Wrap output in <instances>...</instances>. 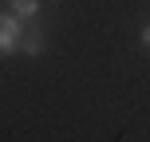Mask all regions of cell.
<instances>
[{"label":"cell","mask_w":150,"mask_h":142,"mask_svg":"<svg viewBox=\"0 0 150 142\" xmlns=\"http://www.w3.org/2000/svg\"><path fill=\"white\" fill-rule=\"evenodd\" d=\"M138 40H142V47H150V24L142 28V36H138Z\"/></svg>","instance_id":"cell-4"},{"label":"cell","mask_w":150,"mask_h":142,"mask_svg":"<svg viewBox=\"0 0 150 142\" xmlns=\"http://www.w3.org/2000/svg\"><path fill=\"white\" fill-rule=\"evenodd\" d=\"M44 47H47V36L40 28H24V36H20V52L28 55V59H36V55H44Z\"/></svg>","instance_id":"cell-2"},{"label":"cell","mask_w":150,"mask_h":142,"mask_svg":"<svg viewBox=\"0 0 150 142\" xmlns=\"http://www.w3.org/2000/svg\"><path fill=\"white\" fill-rule=\"evenodd\" d=\"M20 36H24V20L16 12H4L0 16V55L20 52Z\"/></svg>","instance_id":"cell-1"},{"label":"cell","mask_w":150,"mask_h":142,"mask_svg":"<svg viewBox=\"0 0 150 142\" xmlns=\"http://www.w3.org/2000/svg\"><path fill=\"white\" fill-rule=\"evenodd\" d=\"M12 12L20 16V20H32V16L40 12V0H12Z\"/></svg>","instance_id":"cell-3"}]
</instances>
